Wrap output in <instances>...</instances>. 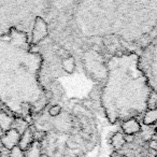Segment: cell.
Here are the masks:
<instances>
[{
	"mask_svg": "<svg viewBox=\"0 0 157 157\" xmlns=\"http://www.w3.org/2000/svg\"><path fill=\"white\" fill-rule=\"evenodd\" d=\"M154 132H155V133H156V135H157V127H156V128H155V130H154Z\"/></svg>",
	"mask_w": 157,
	"mask_h": 157,
	"instance_id": "cell-20",
	"label": "cell"
},
{
	"mask_svg": "<svg viewBox=\"0 0 157 157\" xmlns=\"http://www.w3.org/2000/svg\"><path fill=\"white\" fill-rule=\"evenodd\" d=\"M61 113V107L59 105H54L50 108L48 110V114L51 116H58Z\"/></svg>",
	"mask_w": 157,
	"mask_h": 157,
	"instance_id": "cell-11",
	"label": "cell"
},
{
	"mask_svg": "<svg viewBox=\"0 0 157 157\" xmlns=\"http://www.w3.org/2000/svg\"><path fill=\"white\" fill-rule=\"evenodd\" d=\"M13 117L10 115L9 113L5 111H0V129L6 132L9 129L12 128V125H13Z\"/></svg>",
	"mask_w": 157,
	"mask_h": 157,
	"instance_id": "cell-6",
	"label": "cell"
},
{
	"mask_svg": "<svg viewBox=\"0 0 157 157\" xmlns=\"http://www.w3.org/2000/svg\"><path fill=\"white\" fill-rule=\"evenodd\" d=\"M63 69H65L67 72H69V73L73 72V70H74V60H73V57L69 56L68 58L63 59Z\"/></svg>",
	"mask_w": 157,
	"mask_h": 157,
	"instance_id": "cell-9",
	"label": "cell"
},
{
	"mask_svg": "<svg viewBox=\"0 0 157 157\" xmlns=\"http://www.w3.org/2000/svg\"><path fill=\"white\" fill-rule=\"evenodd\" d=\"M27 2H0V37L8 36L12 30L28 33L30 10Z\"/></svg>",
	"mask_w": 157,
	"mask_h": 157,
	"instance_id": "cell-1",
	"label": "cell"
},
{
	"mask_svg": "<svg viewBox=\"0 0 157 157\" xmlns=\"http://www.w3.org/2000/svg\"><path fill=\"white\" fill-rule=\"evenodd\" d=\"M123 157H128V156H127V155H124V156H123Z\"/></svg>",
	"mask_w": 157,
	"mask_h": 157,
	"instance_id": "cell-21",
	"label": "cell"
},
{
	"mask_svg": "<svg viewBox=\"0 0 157 157\" xmlns=\"http://www.w3.org/2000/svg\"><path fill=\"white\" fill-rule=\"evenodd\" d=\"M111 157H123V155L121 154L118 151H114V152L111 154Z\"/></svg>",
	"mask_w": 157,
	"mask_h": 157,
	"instance_id": "cell-16",
	"label": "cell"
},
{
	"mask_svg": "<svg viewBox=\"0 0 157 157\" xmlns=\"http://www.w3.org/2000/svg\"><path fill=\"white\" fill-rule=\"evenodd\" d=\"M33 131H35V128L33 127H28L24 132L21 135V139L20 142H18L17 146L21 148V151L23 152H26L29 148L31 147V145L33 144Z\"/></svg>",
	"mask_w": 157,
	"mask_h": 157,
	"instance_id": "cell-4",
	"label": "cell"
},
{
	"mask_svg": "<svg viewBox=\"0 0 157 157\" xmlns=\"http://www.w3.org/2000/svg\"><path fill=\"white\" fill-rule=\"evenodd\" d=\"M46 138V132L42 130H35L33 131V141L41 143L43 140H45Z\"/></svg>",
	"mask_w": 157,
	"mask_h": 157,
	"instance_id": "cell-10",
	"label": "cell"
},
{
	"mask_svg": "<svg viewBox=\"0 0 157 157\" xmlns=\"http://www.w3.org/2000/svg\"><path fill=\"white\" fill-rule=\"evenodd\" d=\"M147 145H148V148L152 151H157V140L155 139H152L147 142Z\"/></svg>",
	"mask_w": 157,
	"mask_h": 157,
	"instance_id": "cell-14",
	"label": "cell"
},
{
	"mask_svg": "<svg viewBox=\"0 0 157 157\" xmlns=\"http://www.w3.org/2000/svg\"><path fill=\"white\" fill-rule=\"evenodd\" d=\"M124 139L126 143H132L135 141V136L132 135H124Z\"/></svg>",
	"mask_w": 157,
	"mask_h": 157,
	"instance_id": "cell-15",
	"label": "cell"
},
{
	"mask_svg": "<svg viewBox=\"0 0 157 157\" xmlns=\"http://www.w3.org/2000/svg\"><path fill=\"white\" fill-rule=\"evenodd\" d=\"M157 122V108L150 109L143 117V123L145 125H152Z\"/></svg>",
	"mask_w": 157,
	"mask_h": 157,
	"instance_id": "cell-8",
	"label": "cell"
},
{
	"mask_svg": "<svg viewBox=\"0 0 157 157\" xmlns=\"http://www.w3.org/2000/svg\"><path fill=\"white\" fill-rule=\"evenodd\" d=\"M48 36V25L44 20L40 16H36L33 27L31 30V44H38L41 40Z\"/></svg>",
	"mask_w": 157,
	"mask_h": 157,
	"instance_id": "cell-2",
	"label": "cell"
},
{
	"mask_svg": "<svg viewBox=\"0 0 157 157\" xmlns=\"http://www.w3.org/2000/svg\"><path fill=\"white\" fill-rule=\"evenodd\" d=\"M115 55L117 57H120V56H122L123 55V53H122V51H116V53H115Z\"/></svg>",
	"mask_w": 157,
	"mask_h": 157,
	"instance_id": "cell-17",
	"label": "cell"
},
{
	"mask_svg": "<svg viewBox=\"0 0 157 157\" xmlns=\"http://www.w3.org/2000/svg\"><path fill=\"white\" fill-rule=\"evenodd\" d=\"M24 152L21 151V148L18 146H15L13 147L11 151H10V157H24Z\"/></svg>",
	"mask_w": 157,
	"mask_h": 157,
	"instance_id": "cell-12",
	"label": "cell"
},
{
	"mask_svg": "<svg viewBox=\"0 0 157 157\" xmlns=\"http://www.w3.org/2000/svg\"><path fill=\"white\" fill-rule=\"evenodd\" d=\"M0 157H2V152H1V150H0Z\"/></svg>",
	"mask_w": 157,
	"mask_h": 157,
	"instance_id": "cell-19",
	"label": "cell"
},
{
	"mask_svg": "<svg viewBox=\"0 0 157 157\" xmlns=\"http://www.w3.org/2000/svg\"><path fill=\"white\" fill-rule=\"evenodd\" d=\"M110 143H111V145L113 146L115 151H118V150H121V148H123V146L126 144L125 139H124V135L121 132L114 133V135L112 136L111 140H110Z\"/></svg>",
	"mask_w": 157,
	"mask_h": 157,
	"instance_id": "cell-7",
	"label": "cell"
},
{
	"mask_svg": "<svg viewBox=\"0 0 157 157\" xmlns=\"http://www.w3.org/2000/svg\"><path fill=\"white\" fill-rule=\"evenodd\" d=\"M122 129L124 131L125 135H136L141 130V126L140 124L135 120V118H130V120L126 121L123 123Z\"/></svg>",
	"mask_w": 157,
	"mask_h": 157,
	"instance_id": "cell-5",
	"label": "cell"
},
{
	"mask_svg": "<svg viewBox=\"0 0 157 157\" xmlns=\"http://www.w3.org/2000/svg\"><path fill=\"white\" fill-rule=\"evenodd\" d=\"M39 157H48V154H45V153H41Z\"/></svg>",
	"mask_w": 157,
	"mask_h": 157,
	"instance_id": "cell-18",
	"label": "cell"
},
{
	"mask_svg": "<svg viewBox=\"0 0 157 157\" xmlns=\"http://www.w3.org/2000/svg\"><path fill=\"white\" fill-rule=\"evenodd\" d=\"M66 146H67L68 148H70V150H75V148L78 147V144L75 143V142L72 140V138H70V139H68L67 141H66Z\"/></svg>",
	"mask_w": 157,
	"mask_h": 157,
	"instance_id": "cell-13",
	"label": "cell"
},
{
	"mask_svg": "<svg viewBox=\"0 0 157 157\" xmlns=\"http://www.w3.org/2000/svg\"><path fill=\"white\" fill-rule=\"evenodd\" d=\"M20 139H21V133L16 129L11 128L8 131H6V132H3V135L0 138V142H1L3 147L11 151L13 147L17 146Z\"/></svg>",
	"mask_w": 157,
	"mask_h": 157,
	"instance_id": "cell-3",
	"label": "cell"
}]
</instances>
